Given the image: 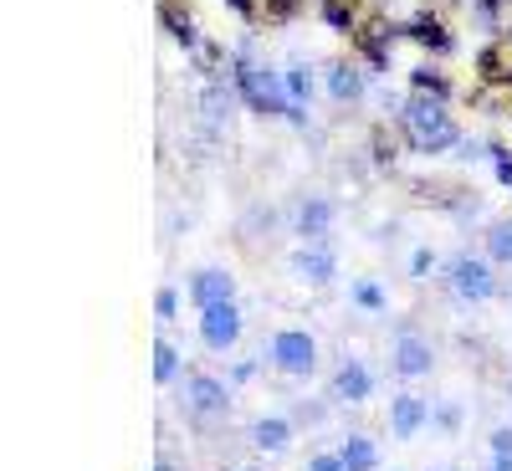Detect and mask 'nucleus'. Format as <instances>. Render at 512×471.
Returning <instances> with one entry per match:
<instances>
[{
  "mask_svg": "<svg viewBox=\"0 0 512 471\" xmlns=\"http://www.w3.org/2000/svg\"><path fill=\"white\" fill-rule=\"evenodd\" d=\"M400 123H405V144H410L415 154H446V149L461 144V128H456V118L446 113V98L415 93V98L405 103Z\"/></svg>",
  "mask_w": 512,
  "mask_h": 471,
  "instance_id": "nucleus-1",
  "label": "nucleus"
},
{
  "mask_svg": "<svg viewBox=\"0 0 512 471\" xmlns=\"http://www.w3.org/2000/svg\"><path fill=\"white\" fill-rule=\"evenodd\" d=\"M236 93L246 98L251 113H262V118H292V93H287V72H272L251 57V47L236 52Z\"/></svg>",
  "mask_w": 512,
  "mask_h": 471,
  "instance_id": "nucleus-2",
  "label": "nucleus"
},
{
  "mask_svg": "<svg viewBox=\"0 0 512 471\" xmlns=\"http://www.w3.org/2000/svg\"><path fill=\"white\" fill-rule=\"evenodd\" d=\"M185 410H190V420L200 425V431L221 425V420L231 415L226 379H216V374H190V379H185Z\"/></svg>",
  "mask_w": 512,
  "mask_h": 471,
  "instance_id": "nucleus-3",
  "label": "nucleus"
},
{
  "mask_svg": "<svg viewBox=\"0 0 512 471\" xmlns=\"http://www.w3.org/2000/svg\"><path fill=\"white\" fill-rule=\"evenodd\" d=\"M287 379H313V369H318V344H313V333H303V328H282L277 338H272V354H267Z\"/></svg>",
  "mask_w": 512,
  "mask_h": 471,
  "instance_id": "nucleus-4",
  "label": "nucleus"
},
{
  "mask_svg": "<svg viewBox=\"0 0 512 471\" xmlns=\"http://www.w3.org/2000/svg\"><path fill=\"white\" fill-rule=\"evenodd\" d=\"M446 282H451V297L456 303H487L492 297V267L482 262V256H456L451 262V272H446Z\"/></svg>",
  "mask_w": 512,
  "mask_h": 471,
  "instance_id": "nucleus-5",
  "label": "nucleus"
},
{
  "mask_svg": "<svg viewBox=\"0 0 512 471\" xmlns=\"http://www.w3.org/2000/svg\"><path fill=\"white\" fill-rule=\"evenodd\" d=\"M200 338H205L210 354H226V349L241 344V308H236V297H231V303H216V308H200Z\"/></svg>",
  "mask_w": 512,
  "mask_h": 471,
  "instance_id": "nucleus-6",
  "label": "nucleus"
},
{
  "mask_svg": "<svg viewBox=\"0 0 512 471\" xmlns=\"http://www.w3.org/2000/svg\"><path fill=\"white\" fill-rule=\"evenodd\" d=\"M390 364H395V374H400V379H425V374H431V364H436L431 338H420V333H400V338H395Z\"/></svg>",
  "mask_w": 512,
  "mask_h": 471,
  "instance_id": "nucleus-7",
  "label": "nucleus"
},
{
  "mask_svg": "<svg viewBox=\"0 0 512 471\" xmlns=\"http://www.w3.org/2000/svg\"><path fill=\"white\" fill-rule=\"evenodd\" d=\"M231 297H236V282H231L226 267H200L190 277V303L195 308H216V303H231Z\"/></svg>",
  "mask_w": 512,
  "mask_h": 471,
  "instance_id": "nucleus-8",
  "label": "nucleus"
},
{
  "mask_svg": "<svg viewBox=\"0 0 512 471\" xmlns=\"http://www.w3.org/2000/svg\"><path fill=\"white\" fill-rule=\"evenodd\" d=\"M333 395L349 400V405L369 400V395H374V374H369L359 359H344V364H338V374H333Z\"/></svg>",
  "mask_w": 512,
  "mask_h": 471,
  "instance_id": "nucleus-9",
  "label": "nucleus"
},
{
  "mask_svg": "<svg viewBox=\"0 0 512 471\" xmlns=\"http://www.w3.org/2000/svg\"><path fill=\"white\" fill-rule=\"evenodd\" d=\"M231 98H236V88L205 82V93H200V123L210 128V134H226V123H231Z\"/></svg>",
  "mask_w": 512,
  "mask_h": 471,
  "instance_id": "nucleus-10",
  "label": "nucleus"
},
{
  "mask_svg": "<svg viewBox=\"0 0 512 471\" xmlns=\"http://www.w3.org/2000/svg\"><path fill=\"white\" fill-rule=\"evenodd\" d=\"M425 420H431V405H425L420 395H400V400L390 405V431H395L400 441H410Z\"/></svg>",
  "mask_w": 512,
  "mask_h": 471,
  "instance_id": "nucleus-11",
  "label": "nucleus"
},
{
  "mask_svg": "<svg viewBox=\"0 0 512 471\" xmlns=\"http://www.w3.org/2000/svg\"><path fill=\"white\" fill-rule=\"evenodd\" d=\"M292 267H297V277H308L313 287H323V282H333V272H338V262H333V251L328 246H303V251H297L292 256Z\"/></svg>",
  "mask_w": 512,
  "mask_h": 471,
  "instance_id": "nucleus-12",
  "label": "nucleus"
},
{
  "mask_svg": "<svg viewBox=\"0 0 512 471\" xmlns=\"http://www.w3.org/2000/svg\"><path fill=\"white\" fill-rule=\"evenodd\" d=\"M328 98L333 103H359L364 98V72L349 67V62H333L328 67Z\"/></svg>",
  "mask_w": 512,
  "mask_h": 471,
  "instance_id": "nucleus-13",
  "label": "nucleus"
},
{
  "mask_svg": "<svg viewBox=\"0 0 512 471\" xmlns=\"http://www.w3.org/2000/svg\"><path fill=\"white\" fill-rule=\"evenodd\" d=\"M297 236L303 241H318V236H328V226H333V205L328 200H303L297 205Z\"/></svg>",
  "mask_w": 512,
  "mask_h": 471,
  "instance_id": "nucleus-14",
  "label": "nucleus"
},
{
  "mask_svg": "<svg viewBox=\"0 0 512 471\" xmlns=\"http://www.w3.org/2000/svg\"><path fill=\"white\" fill-rule=\"evenodd\" d=\"M287 441H292V425L282 415H262V420L251 425V446L256 451H282Z\"/></svg>",
  "mask_w": 512,
  "mask_h": 471,
  "instance_id": "nucleus-15",
  "label": "nucleus"
},
{
  "mask_svg": "<svg viewBox=\"0 0 512 471\" xmlns=\"http://www.w3.org/2000/svg\"><path fill=\"white\" fill-rule=\"evenodd\" d=\"M159 21H164V31L175 36L185 52H195V47H200V36H195V21H190V16H185L180 6H175V0H164V6H159Z\"/></svg>",
  "mask_w": 512,
  "mask_h": 471,
  "instance_id": "nucleus-16",
  "label": "nucleus"
},
{
  "mask_svg": "<svg viewBox=\"0 0 512 471\" xmlns=\"http://www.w3.org/2000/svg\"><path fill=\"white\" fill-rule=\"evenodd\" d=\"M384 36H390V21H384V16H374L364 31H359V47L369 52V62L384 72V67H390V47H384Z\"/></svg>",
  "mask_w": 512,
  "mask_h": 471,
  "instance_id": "nucleus-17",
  "label": "nucleus"
},
{
  "mask_svg": "<svg viewBox=\"0 0 512 471\" xmlns=\"http://www.w3.org/2000/svg\"><path fill=\"white\" fill-rule=\"evenodd\" d=\"M338 456H344V466H349V471H374V466H379V451H374V441H369V436H344Z\"/></svg>",
  "mask_w": 512,
  "mask_h": 471,
  "instance_id": "nucleus-18",
  "label": "nucleus"
},
{
  "mask_svg": "<svg viewBox=\"0 0 512 471\" xmlns=\"http://www.w3.org/2000/svg\"><path fill=\"white\" fill-rule=\"evenodd\" d=\"M287 93H292V108H297V113H292V123H303V118H308V113H303V103L313 98V72H308L303 62L287 67Z\"/></svg>",
  "mask_w": 512,
  "mask_h": 471,
  "instance_id": "nucleus-19",
  "label": "nucleus"
},
{
  "mask_svg": "<svg viewBox=\"0 0 512 471\" xmlns=\"http://www.w3.org/2000/svg\"><path fill=\"white\" fill-rule=\"evenodd\" d=\"M487 256H492V262H502V267H512V216H502V221L487 226Z\"/></svg>",
  "mask_w": 512,
  "mask_h": 471,
  "instance_id": "nucleus-20",
  "label": "nucleus"
},
{
  "mask_svg": "<svg viewBox=\"0 0 512 471\" xmlns=\"http://www.w3.org/2000/svg\"><path fill=\"white\" fill-rule=\"evenodd\" d=\"M410 36L420 41V47H436V52H451V36H446V26H441L436 16H415V21H410Z\"/></svg>",
  "mask_w": 512,
  "mask_h": 471,
  "instance_id": "nucleus-21",
  "label": "nucleus"
},
{
  "mask_svg": "<svg viewBox=\"0 0 512 471\" xmlns=\"http://www.w3.org/2000/svg\"><path fill=\"white\" fill-rule=\"evenodd\" d=\"M477 67H482L487 82H512V52H507V47H487V52L477 57Z\"/></svg>",
  "mask_w": 512,
  "mask_h": 471,
  "instance_id": "nucleus-22",
  "label": "nucleus"
},
{
  "mask_svg": "<svg viewBox=\"0 0 512 471\" xmlns=\"http://www.w3.org/2000/svg\"><path fill=\"white\" fill-rule=\"evenodd\" d=\"M154 379L159 384H175L180 379V354H175L169 338H159V344H154Z\"/></svg>",
  "mask_w": 512,
  "mask_h": 471,
  "instance_id": "nucleus-23",
  "label": "nucleus"
},
{
  "mask_svg": "<svg viewBox=\"0 0 512 471\" xmlns=\"http://www.w3.org/2000/svg\"><path fill=\"white\" fill-rule=\"evenodd\" d=\"M415 88H420V93H431V98H446V77L431 72V67H415Z\"/></svg>",
  "mask_w": 512,
  "mask_h": 471,
  "instance_id": "nucleus-24",
  "label": "nucleus"
},
{
  "mask_svg": "<svg viewBox=\"0 0 512 471\" xmlns=\"http://www.w3.org/2000/svg\"><path fill=\"white\" fill-rule=\"evenodd\" d=\"M354 303H359L364 313L384 308V287H379V282H359V287H354Z\"/></svg>",
  "mask_w": 512,
  "mask_h": 471,
  "instance_id": "nucleus-25",
  "label": "nucleus"
},
{
  "mask_svg": "<svg viewBox=\"0 0 512 471\" xmlns=\"http://www.w3.org/2000/svg\"><path fill=\"white\" fill-rule=\"evenodd\" d=\"M154 313L169 323V318L180 313V292H175V287H159V297H154Z\"/></svg>",
  "mask_w": 512,
  "mask_h": 471,
  "instance_id": "nucleus-26",
  "label": "nucleus"
},
{
  "mask_svg": "<svg viewBox=\"0 0 512 471\" xmlns=\"http://www.w3.org/2000/svg\"><path fill=\"white\" fill-rule=\"evenodd\" d=\"M492 164H497V180L512 190V154H507L502 144H492Z\"/></svg>",
  "mask_w": 512,
  "mask_h": 471,
  "instance_id": "nucleus-27",
  "label": "nucleus"
},
{
  "mask_svg": "<svg viewBox=\"0 0 512 471\" xmlns=\"http://www.w3.org/2000/svg\"><path fill=\"white\" fill-rule=\"evenodd\" d=\"M308 471H349V466H344V456H338V451H323V456L308 461Z\"/></svg>",
  "mask_w": 512,
  "mask_h": 471,
  "instance_id": "nucleus-28",
  "label": "nucleus"
},
{
  "mask_svg": "<svg viewBox=\"0 0 512 471\" xmlns=\"http://www.w3.org/2000/svg\"><path fill=\"white\" fill-rule=\"evenodd\" d=\"M492 456H512V425H502V431H492Z\"/></svg>",
  "mask_w": 512,
  "mask_h": 471,
  "instance_id": "nucleus-29",
  "label": "nucleus"
},
{
  "mask_svg": "<svg viewBox=\"0 0 512 471\" xmlns=\"http://www.w3.org/2000/svg\"><path fill=\"white\" fill-rule=\"evenodd\" d=\"M436 420H441V431H456V425H461V405H441Z\"/></svg>",
  "mask_w": 512,
  "mask_h": 471,
  "instance_id": "nucleus-30",
  "label": "nucleus"
},
{
  "mask_svg": "<svg viewBox=\"0 0 512 471\" xmlns=\"http://www.w3.org/2000/svg\"><path fill=\"white\" fill-rule=\"evenodd\" d=\"M297 6H303V0H267V11H272L277 21H287V16H292Z\"/></svg>",
  "mask_w": 512,
  "mask_h": 471,
  "instance_id": "nucleus-31",
  "label": "nucleus"
},
{
  "mask_svg": "<svg viewBox=\"0 0 512 471\" xmlns=\"http://www.w3.org/2000/svg\"><path fill=\"white\" fill-rule=\"evenodd\" d=\"M410 272H415V277H425V272H431V251H415V262H410Z\"/></svg>",
  "mask_w": 512,
  "mask_h": 471,
  "instance_id": "nucleus-32",
  "label": "nucleus"
},
{
  "mask_svg": "<svg viewBox=\"0 0 512 471\" xmlns=\"http://www.w3.org/2000/svg\"><path fill=\"white\" fill-rule=\"evenodd\" d=\"M231 6H236V11H241V16H246V21H251V16H256V0H231Z\"/></svg>",
  "mask_w": 512,
  "mask_h": 471,
  "instance_id": "nucleus-33",
  "label": "nucleus"
},
{
  "mask_svg": "<svg viewBox=\"0 0 512 471\" xmlns=\"http://www.w3.org/2000/svg\"><path fill=\"white\" fill-rule=\"evenodd\" d=\"M492 471H512V456H497V461H492Z\"/></svg>",
  "mask_w": 512,
  "mask_h": 471,
  "instance_id": "nucleus-34",
  "label": "nucleus"
},
{
  "mask_svg": "<svg viewBox=\"0 0 512 471\" xmlns=\"http://www.w3.org/2000/svg\"><path fill=\"white\" fill-rule=\"evenodd\" d=\"M154 471H175V461H159V466H154Z\"/></svg>",
  "mask_w": 512,
  "mask_h": 471,
  "instance_id": "nucleus-35",
  "label": "nucleus"
}]
</instances>
